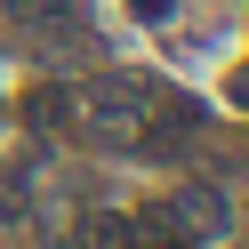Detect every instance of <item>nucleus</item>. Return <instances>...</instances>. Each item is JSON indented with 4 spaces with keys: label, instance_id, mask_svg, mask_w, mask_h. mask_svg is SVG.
Here are the masks:
<instances>
[{
    "label": "nucleus",
    "instance_id": "obj_1",
    "mask_svg": "<svg viewBox=\"0 0 249 249\" xmlns=\"http://www.w3.org/2000/svg\"><path fill=\"white\" fill-rule=\"evenodd\" d=\"M169 225H193V233H225V201H217L209 185H185V193L169 201Z\"/></svg>",
    "mask_w": 249,
    "mask_h": 249
},
{
    "label": "nucleus",
    "instance_id": "obj_3",
    "mask_svg": "<svg viewBox=\"0 0 249 249\" xmlns=\"http://www.w3.org/2000/svg\"><path fill=\"white\" fill-rule=\"evenodd\" d=\"M129 8H137V17H169V0H129Z\"/></svg>",
    "mask_w": 249,
    "mask_h": 249
},
{
    "label": "nucleus",
    "instance_id": "obj_2",
    "mask_svg": "<svg viewBox=\"0 0 249 249\" xmlns=\"http://www.w3.org/2000/svg\"><path fill=\"white\" fill-rule=\"evenodd\" d=\"M81 233H89V249H137V217H113V209H97Z\"/></svg>",
    "mask_w": 249,
    "mask_h": 249
}]
</instances>
